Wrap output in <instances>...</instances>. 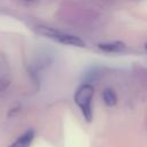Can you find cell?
Wrapping results in <instances>:
<instances>
[{
    "mask_svg": "<svg viewBox=\"0 0 147 147\" xmlns=\"http://www.w3.org/2000/svg\"><path fill=\"white\" fill-rule=\"evenodd\" d=\"M9 85V80L7 79H0V91H3Z\"/></svg>",
    "mask_w": 147,
    "mask_h": 147,
    "instance_id": "obj_6",
    "label": "cell"
},
{
    "mask_svg": "<svg viewBox=\"0 0 147 147\" xmlns=\"http://www.w3.org/2000/svg\"><path fill=\"white\" fill-rule=\"evenodd\" d=\"M99 48L103 52L108 53H119L125 49V44L121 41H115V42H106V44H99Z\"/></svg>",
    "mask_w": 147,
    "mask_h": 147,
    "instance_id": "obj_3",
    "label": "cell"
},
{
    "mask_svg": "<svg viewBox=\"0 0 147 147\" xmlns=\"http://www.w3.org/2000/svg\"><path fill=\"white\" fill-rule=\"evenodd\" d=\"M33 137H34L33 131H26L15 142H13L9 147H30V145L33 140Z\"/></svg>",
    "mask_w": 147,
    "mask_h": 147,
    "instance_id": "obj_4",
    "label": "cell"
},
{
    "mask_svg": "<svg viewBox=\"0 0 147 147\" xmlns=\"http://www.w3.org/2000/svg\"><path fill=\"white\" fill-rule=\"evenodd\" d=\"M145 48H146V49H147V44H145Z\"/></svg>",
    "mask_w": 147,
    "mask_h": 147,
    "instance_id": "obj_7",
    "label": "cell"
},
{
    "mask_svg": "<svg viewBox=\"0 0 147 147\" xmlns=\"http://www.w3.org/2000/svg\"><path fill=\"white\" fill-rule=\"evenodd\" d=\"M94 94V88L90 84H84L79 86L75 93V102L80 108L85 119L87 122L92 121V99Z\"/></svg>",
    "mask_w": 147,
    "mask_h": 147,
    "instance_id": "obj_1",
    "label": "cell"
},
{
    "mask_svg": "<svg viewBox=\"0 0 147 147\" xmlns=\"http://www.w3.org/2000/svg\"><path fill=\"white\" fill-rule=\"evenodd\" d=\"M30 1H32V0H30Z\"/></svg>",
    "mask_w": 147,
    "mask_h": 147,
    "instance_id": "obj_8",
    "label": "cell"
},
{
    "mask_svg": "<svg viewBox=\"0 0 147 147\" xmlns=\"http://www.w3.org/2000/svg\"><path fill=\"white\" fill-rule=\"evenodd\" d=\"M36 31L39 34H42V36H45V37H47L49 39L57 40L61 44H65V45H70V46H76V47H84L85 46V42L80 38L76 37V36H72V34L60 32V31L54 30V29L48 28V26H37Z\"/></svg>",
    "mask_w": 147,
    "mask_h": 147,
    "instance_id": "obj_2",
    "label": "cell"
},
{
    "mask_svg": "<svg viewBox=\"0 0 147 147\" xmlns=\"http://www.w3.org/2000/svg\"><path fill=\"white\" fill-rule=\"evenodd\" d=\"M102 99H103L105 103H106L107 106H109V107L115 106L116 102H117V96H116L115 92H114L111 88H106V90H103V92H102Z\"/></svg>",
    "mask_w": 147,
    "mask_h": 147,
    "instance_id": "obj_5",
    "label": "cell"
}]
</instances>
